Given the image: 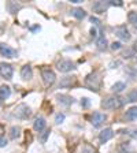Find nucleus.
<instances>
[{"instance_id": "16", "label": "nucleus", "mask_w": 137, "mask_h": 153, "mask_svg": "<svg viewBox=\"0 0 137 153\" xmlns=\"http://www.w3.org/2000/svg\"><path fill=\"white\" fill-rule=\"evenodd\" d=\"M125 117L128 120H137V107H132L130 109H128Z\"/></svg>"}, {"instance_id": "12", "label": "nucleus", "mask_w": 137, "mask_h": 153, "mask_svg": "<svg viewBox=\"0 0 137 153\" xmlns=\"http://www.w3.org/2000/svg\"><path fill=\"white\" fill-rule=\"evenodd\" d=\"M21 77L25 79V81H29V79L33 78V70L29 64H25V66L21 68Z\"/></svg>"}, {"instance_id": "15", "label": "nucleus", "mask_w": 137, "mask_h": 153, "mask_svg": "<svg viewBox=\"0 0 137 153\" xmlns=\"http://www.w3.org/2000/svg\"><path fill=\"white\" fill-rule=\"evenodd\" d=\"M56 99H58L59 103L65 104V105H70V104H73V97L67 96V94H58Z\"/></svg>"}, {"instance_id": "21", "label": "nucleus", "mask_w": 137, "mask_h": 153, "mask_svg": "<svg viewBox=\"0 0 137 153\" xmlns=\"http://www.w3.org/2000/svg\"><path fill=\"white\" fill-rule=\"evenodd\" d=\"M19 134H21V128H19V127L14 126V127H11V128H10V138H11V139L18 138Z\"/></svg>"}, {"instance_id": "7", "label": "nucleus", "mask_w": 137, "mask_h": 153, "mask_svg": "<svg viewBox=\"0 0 137 153\" xmlns=\"http://www.w3.org/2000/svg\"><path fill=\"white\" fill-rule=\"evenodd\" d=\"M56 67H58V70L60 73H68V71H71V70L76 68V64L73 63L71 60H66V59H65V60L58 62Z\"/></svg>"}, {"instance_id": "1", "label": "nucleus", "mask_w": 137, "mask_h": 153, "mask_svg": "<svg viewBox=\"0 0 137 153\" xmlns=\"http://www.w3.org/2000/svg\"><path fill=\"white\" fill-rule=\"evenodd\" d=\"M123 105V99L118 96H107L101 101V108L104 109H115Z\"/></svg>"}, {"instance_id": "3", "label": "nucleus", "mask_w": 137, "mask_h": 153, "mask_svg": "<svg viewBox=\"0 0 137 153\" xmlns=\"http://www.w3.org/2000/svg\"><path fill=\"white\" fill-rule=\"evenodd\" d=\"M32 115V109L25 104H21L14 109V116L18 119H28Z\"/></svg>"}, {"instance_id": "29", "label": "nucleus", "mask_w": 137, "mask_h": 153, "mask_svg": "<svg viewBox=\"0 0 137 153\" xmlns=\"http://www.w3.org/2000/svg\"><path fill=\"white\" fill-rule=\"evenodd\" d=\"M48 135H50V130H47V131H44V133H43V135H41L40 141H41V142H45V139H47Z\"/></svg>"}, {"instance_id": "4", "label": "nucleus", "mask_w": 137, "mask_h": 153, "mask_svg": "<svg viewBox=\"0 0 137 153\" xmlns=\"http://www.w3.org/2000/svg\"><path fill=\"white\" fill-rule=\"evenodd\" d=\"M41 77H43V81L45 85H52L56 79V75L51 68H43L41 70Z\"/></svg>"}, {"instance_id": "25", "label": "nucleus", "mask_w": 137, "mask_h": 153, "mask_svg": "<svg viewBox=\"0 0 137 153\" xmlns=\"http://www.w3.org/2000/svg\"><path fill=\"white\" fill-rule=\"evenodd\" d=\"M81 153H95V148L90 146L89 144H84L82 149H81Z\"/></svg>"}, {"instance_id": "24", "label": "nucleus", "mask_w": 137, "mask_h": 153, "mask_svg": "<svg viewBox=\"0 0 137 153\" xmlns=\"http://www.w3.org/2000/svg\"><path fill=\"white\" fill-rule=\"evenodd\" d=\"M74 77H66V78H63V81L60 82V88H63V86L66 85H71V83H74Z\"/></svg>"}, {"instance_id": "17", "label": "nucleus", "mask_w": 137, "mask_h": 153, "mask_svg": "<svg viewBox=\"0 0 137 153\" xmlns=\"http://www.w3.org/2000/svg\"><path fill=\"white\" fill-rule=\"evenodd\" d=\"M71 14H73V17H76L77 19H82V18H85V17H87V12H85L82 8H79V7L73 8Z\"/></svg>"}, {"instance_id": "32", "label": "nucleus", "mask_w": 137, "mask_h": 153, "mask_svg": "<svg viewBox=\"0 0 137 153\" xmlns=\"http://www.w3.org/2000/svg\"><path fill=\"white\" fill-rule=\"evenodd\" d=\"M90 36L93 37V38H96V37H98V34H96V29H95V28L90 29Z\"/></svg>"}, {"instance_id": "14", "label": "nucleus", "mask_w": 137, "mask_h": 153, "mask_svg": "<svg viewBox=\"0 0 137 153\" xmlns=\"http://www.w3.org/2000/svg\"><path fill=\"white\" fill-rule=\"evenodd\" d=\"M10 96H11L10 86H7V85L0 86V100H6V99H8Z\"/></svg>"}, {"instance_id": "26", "label": "nucleus", "mask_w": 137, "mask_h": 153, "mask_svg": "<svg viewBox=\"0 0 137 153\" xmlns=\"http://www.w3.org/2000/svg\"><path fill=\"white\" fill-rule=\"evenodd\" d=\"M108 4H110V6H117V7L123 6V3L121 1V0H111V1H108Z\"/></svg>"}, {"instance_id": "5", "label": "nucleus", "mask_w": 137, "mask_h": 153, "mask_svg": "<svg viewBox=\"0 0 137 153\" xmlns=\"http://www.w3.org/2000/svg\"><path fill=\"white\" fill-rule=\"evenodd\" d=\"M0 55L4 57H8V59H12V57L17 56V51L12 49L10 45L1 43L0 44Z\"/></svg>"}, {"instance_id": "8", "label": "nucleus", "mask_w": 137, "mask_h": 153, "mask_svg": "<svg viewBox=\"0 0 137 153\" xmlns=\"http://www.w3.org/2000/svg\"><path fill=\"white\" fill-rule=\"evenodd\" d=\"M107 119L104 114H101V112H95L92 116H90V123L95 126V127H99V126L103 125V122Z\"/></svg>"}, {"instance_id": "18", "label": "nucleus", "mask_w": 137, "mask_h": 153, "mask_svg": "<svg viewBox=\"0 0 137 153\" xmlns=\"http://www.w3.org/2000/svg\"><path fill=\"white\" fill-rule=\"evenodd\" d=\"M96 45L100 51H104L107 48V40H106L104 36H99L98 40H96Z\"/></svg>"}, {"instance_id": "2", "label": "nucleus", "mask_w": 137, "mask_h": 153, "mask_svg": "<svg viewBox=\"0 0 137 153\" xmlns=\"http://www.w3.org/2000/svg\"><path fill=\"white\" fill-rule=\"evenodd\" d=\"M87 85L90 90H95V92H98L99 90V86H100V74L99 73H93V74H90L87 77Z\"/></svg>"}, {"instance_id": "31", "label": "nucleus", "mask_w": 137, "mask_h": 153, "mask_svg": "<svg viewBox=\"0 0 137 153\" xmlns=\"http://www.w3.org/2000/svg\"><path fill=\"white\" fill-rule=\"evenodd\" d=\"M90 22H92L93 25H96V26H100V22H99L98 18H93V17H92V18H90Z\"/></svg>"}, {"instance_id": "33", "label": "nucleus", "mask_w": 137, "mask_h": 153, "mask_svg": "<svg viewBox=\"0 0 137 153\" xmlns=\"http://www.w3.org/2000/svg\"><path fill=\"white\" fill-rule=\"evenodd\" d=\"M88 104H89V103H88V99H84V105H85V107H88Z\"/></svg>"}, {"instance_id": "23", "label": "nucleus", "mask_w": 137, "mask_h": 153, "mask_svg": "<svg viewBox=\"0 0 137 153\" xmlns=\"http://www.w3.org/2000/svg\"><path fill=\"white\" fill-rule=\"evenodd\" d=\"M128 19H129V22L134 26V28H137V12H134V11H130L129 15H128Z\"/></svg>"}, {"instance_id": "19", "label": "nucleus", "mask_w": 137, "mask_h": 153, "mask_svg": "<svg viewBox=\"0 0 137 153\" xmlns=\"http://www.w3.org/2000/svg\"><path fill=\"white\" fill-rule=\"evenodd\" d=\"M125 89H126V85H125L123 82H115V83L112 85V92L114 93H121Z\"/></svg>"}, {"instance_id": "30", "label": "nucleus", "mask_w": 137, "mask_h": 153, "mask_svg": "<svg viewBox=\"0 0 137 153\" xmlns=\"http://www.w3.org/2000/svg\"><path fill=\"white\" fill-rule=\"evenodd\" d=\"M111 49H112V51L121 49V44H119V43H112V44H111Z\"/></svg>"}, {"instance_id": "13", "label": "nucleus", "mask_w": 137, "mask_h": 153, "mask_svg": "<svg viewBox=\"0 0 137 153\" xmlns=\"http://www.w3.org/2000/svg\"><path fill=\"white\" fill-rule=\"evenodd\" d=\"M125 59H129V57H133V56H137V43H134L133 45L130 46V48H128L125 52H123L122 55Z\"/></svg>"}, {"instance_id": "22", "label": "nucleus", "mask_w": 137, "mask_h": 153, "mask_svg": "<svg viewBox=\"0 0 137 153\" xmlns=\"http://www.w3.org/2000/svg\"><path fill=\"white\" fill-rule=\"evenodd\" d=\"M126 101L129 103H136L137 101V90H130L126 96Z\"/></svg>"}, {"instance_id": "9", "label": "nucleus", "mask_w": 137, "mask_h": 153, "mask_svg": "<svg viewBox=\"0 0 137 153\" xmlns=\"http://www.w3.org/2000/svg\"><path fill=\"white\" fill-rule=\"evenodd\" d=\"M115 36L118 38H121L122 41H129L130 40V33L126 29V26H119L115 29Z\"/></svg>"}, {"instance_id": "20", "label": "nucleus", "mask_w": 137, "mask_h": 153, "mask_svg": "<svg viewBox=\"0 0 137 153\" xmlns=\"http://www.w3.org/2000/svg\"><path fill=\"white\" fill-rule=\"evenodd\" d=\"M92 8H93L95 12H99V14H101V12H104V11H106V6H104V3H101V1L95 3Z\"/></svg>"}, {"instance_id": "27", "label": "nucleus", "mask_w": 137, "mask_h": 153, "mask_svg": "<svg viewBox=\"0 0 137 153\" xmlns=\"http://www.w3.org/2000/svg\"><path fill=\"white\" fill-rule=\"evenodd\" d=\"M63 120H65V115H63V114H58V115H56V119H55V122H56L58 125H60Z\"/></svg>"}, {"instance_id": "11", "label": "nucleus", "mask_w": 137, "mask_h": 153, "mask_svg": "<svg viewBox=\"0 0 137 153\" xmlns=\"http://www.w3.org/2000/svg\"><path fill=\"white\" fill-rule=\"evenodd\" d=\"M45 126H47V122H45V119L41 116L36 117L34 122H33V128H34L36 131H43L44 128H45Z\"/></svg>"}, {"instance_id": "10", "label": "nucleus", "mask_w": 137, "mask_h": 153, "mask_svg": "<svg viewBox=\"0 0 137 153\" xmlns=\"http://www.w3.org/2000/svg\"><path fill=\"white\" fill-rule=\"evenodd\" d=\"M114 137V131H112V128H104L103 131L99 134V139H100V142H107V141H110V139Z\"/></svg>"}, {"instance_id": "28", "label": "nucleus", "mask_w": 137, "mask_h": 153, "mask_svg": "<svg viewBox=\"0 0 137 153\" xmlns=\"http://www.w3.org/2000/svg\"><path fill=\"white\" fill-rule=\"evenodd\" d=\"M7 144H8L7 138H6V137H1V135H0V148H4V146H7Z\"/></svg>"}, {"instance_id": "6", "label": "nucleus", "mask_w": 137, "mask_h": 153, "mask_svg": "<svg viewBox=\"0 0 137 153\" xmlns=\"http://www.w3.org/2000/svg\"><path fill=\"white\" fill-rule=\"evenodd\" d=\"M12 66L8 63H0V75L3 77L4 79H11L12 78Z\"/></svg>"}]
</instances>
